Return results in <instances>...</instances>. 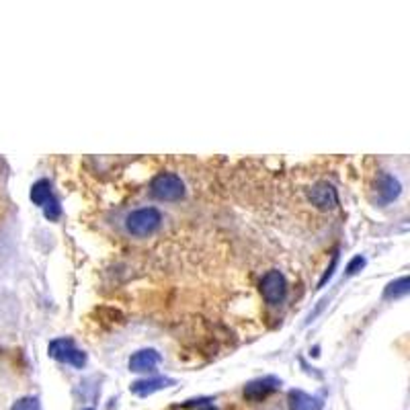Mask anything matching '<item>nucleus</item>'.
Returning a JSON list of instances; mask_svg holds the SVG:
<instances>
[{
  "instance_id": "obj_4",
  "label": "nucleus",
  "mask_w": 410,
  "mask_h": 410,
  "mask_svg": "<svg viewBox=\"0 0 410 410\" xmlns=\"http://www.w3.org/2000/svg\"><path fill=\"white\" fill-rule=\"evenodd\" d=\"M261 294H263L267 304H271V306L281 304L285 300V294H287V281H285L283 273L277 271V269L267 271L265 277L261 279Z\"/></svg>"
},
{
  "instance_id": "obj_8",
  "label": "nucleus",
  "mask_w": 410,
  "mask_h": 410,
  "mask_svg": "<svg viewBox=\"0 0 410 410\" xmlns=\"http://www.w3.org/2000/svg\"><path fill=\"white\" fill-rule=\"evenodd\" d=\"M160 359L162 357H160L158 351H154V349H142V351H138V353L131 355V359H129V372H138V374L152 372L160 363Z\"/></svg>"
},
{
  "instance_id": "obj_7",
  "label": "nucleus",
  "mask_w": 410,
  "mask_h": 410,
  "mask_svg": "<svg viewBox=\"0 0 410 410\" xmlns=\"http://www.w3.org/2000/svg\"><path fill=\"white\" fill-rule=\"evenodd\" d=\"M402 191V185L396 177L392 175H380L376 181V193H378V201L380 203H390L394 201Z\"/></svg>"
},
{
  "instance_id": "obj_2",
  "label": "nucleus",
  "mask_w": 410,
  "mask_h": 410,
  "mask_svg": "<svg viewBox=\"0 0 410 410\" xmlns=\"http://www.w3.org/2000/svg\"><path fill=\"white\" fill-rule=\"evenodd\" d=\"M150 193L158 201H179L185 195V185H183L181 177H177L172 172H160L154 177V181L150 185Z\"/></svg>"
},
{
  "instance_id": "obj_14",
  "label": "nucleus",
  "mask_w": 410,
  "mask_h": 410,
  "mask_svg": "<svg viewBox=\"0 0 410 410\" xmlns=\"http://www.w3.org/2000/svg\"><path fill=\"white\" fill-rule=\"evenodd\" d=\"M363 267H366V259L359 255V257H355V259L347 265V275H355V273H359Z\"/></svg>"
},
{
  "instance_id": "obj_6",
  "label": "nucleus",
  "mask_w": 410,
  "mask_h": 410,
  "mask_svg": "<svg viewBox=\"0 0 410 410\" xmlns=\"http://www.w3.org/2000/svg\"><path fill=\"white\" fill-rule=\"evenodd\" d=\"M281 386V382L273 376H267V378H259V380H253L244 386V398L246 400H253V402H261L265 400L267 396H271L273 392H277Z\"/></svg>"
},
{
  "instance_id": "obj_15",
  "label": "nucleus",
  "mask_w": 410,
  "mask_h": 410,
  "mask_svg": "<svg viewBox=\"0 0 410 410\" xmlns=\"http://www.w3.org/2000/svg\"><path fill=\"white\" fill-rule=\"evenodd\" d=\"M209 402H212V400H207V398H205V400H191L187 407H189V409L195 407V410H218L214 405H209Z\"/></svg>"
},
{
  "instance_id": "obj_16",
  "label": "nucleus",
  "mask_w": 410,
  "mask_h": 410,
  "mask_svg": "<svg viewBox=\"0 0 410 410\" xmlns=\"http://www.w3.org/2000/svg\"><path fill=\"white\" fill-rule=\"evenodd\" d=\"M337 259H339V257L335 255V259H333V265L329 267V271L324 273V277H322V279H320V283H318L320 287H322V285H324V283H326V281H329V279L333 277V271H335V267H337Z\"/></svg>"
},
{
  "instance_id": "obj_10",
  "label": "nucleus",
  "mask_w": 410,
  "mask_h": 410,
  "mask_svg": "<svg viewBox=\"0 0 410 410\" xmlns=\"http://www.w3.org/2000/svg\"><path fill=\"white\" fill-rule=\"evenodd\" d=\"M175 380H168V378H152V380H140L136 384H131V392L136 396H150L158 390H164L168 386H172Z\"/></svg>"
},
{
  "instance_id": "obj_3",
  "label": "nucleus",
  "mask_w": 410,
  "mask_h": 410,
  "mask_svg": "<svg viewBox=\"0 0 410 410\" xmlns=\"http://www.w3.org/2000/svg\"><path fill=\"white\" fill-rule=\"evenodd\" d=\"M49 357H53L60 363H68L72 368H84L86 363V353L76 349L72 339H55L49 343Z\"/></svg>"
},
{
  "instance_id": "obj_12",
  "label": "nucleus",
  "mask_w": 410,
  "mask_h": 410,
  "mask_svg": "<svg viewBox=\"0 0 410 410\" xmlns=\"http://www.w3.org/2000/svg\"><path fill=\"white\" fill-rule=\"evenodd\" d=\"M409 294V277H400L396 281H392L386 290V298H400Z\"/></svg>"
},
{
  "instance_id": "obj_1",
  "label": "nucleus",
  "mask_w": 410,
  "mask_h": 410,
  "mask_svg": "<svg viewBox=\"0 0 410 410\" xmlns=\"http://www.w3.org/2000/svg\"><path fill=\"white\" fill-rule=\"evenodd\" d=\"M160 224H162V214L156 207L136 209L125 220L127 232H131L133 236H148V234L156 232L160 228Z\"/></svg>"
},
{
  "instance_id": "obj_11",
  "label": "nucleus",
  "mask_w": 410,
  "mask_h": 410,
  "mask_svg": "<svg viewBox=\"0 0 410 410\" xmlns=\"http://www.w3.org/2000/svg\"><path fill=\"white\" fill-rule=\"evenodd\" d=\"M55 197L51 193V185L49 181H37L33 187H31V201L39 207H45L47 203H51Z\"/></svg>"
},
{
  "instance_id": "obj_9",
  "label": "nucleus",
  "mask_w": 410,
  "mask_h": 410,
  "mask_svg": "<svg viewBox=\"0 0 410 410\" xmlns=\"http://www.w3.org/2000/svg\"><path fill=\"white\" fill-rule=\"evenodd\" d=\"M290 410H322L324 402L318 396L306 394L304 390H292L290 392Z\"/></svg>"
},
{
  "instance_id": "obj_5",
  "label": "nucleus",
  "mask_w": 410,
  "mask_h": 410,
  "mask_svg": "<svg viewBox=\"0 0 410 410\" xmlns=\"http://www.w3.org/2000/svg\"><path fill=\"white\" fill-rule=\"evenodd\" d=\"M308 197L312 201V205H316L318 209H335L339 205V193L337 189L326 183V181H320L316 183L310 191H308Z\"/></svg>"
},
{
  "instance_id": "obj_13",
  "label": "nucleus",
  "mask_w": 410,
  "mask_h": 410,
  "mask_svg": "<svg viewBox=\"0 0 410 410\" xmlns=\"http://www.w3.org/2000/svg\"><path fill=\"white\" fill-rule=\"evenodd\" d=\"M10 410H41V405L35 396H25V398L16 400Z\"/></svg>"
}]
</instances>
